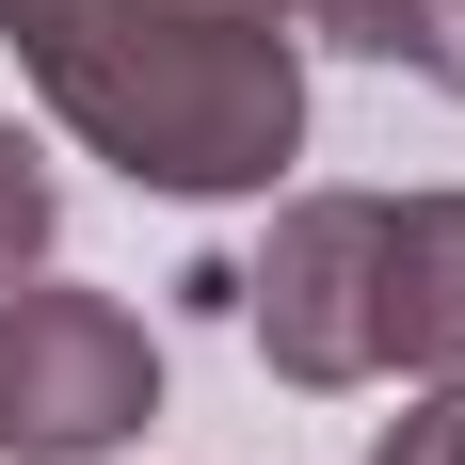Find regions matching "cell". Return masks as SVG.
Here are the masks:
<instances>
[{
	"label": "cell",
	"instance_id": "4",
	"mask_svg": "<svg viewBox=\"0 0 465 465\" xmlns=\"http://www.w3.org/2000/svg\"><path fill=\"white\" fill-rule=\"evenodd\" d=\"M289 16H322L337 48H385V64H418V16H433V0H289Z\"/></svg>",
	"mask_w": 465,
	"mask_h": 465
},
{
	"label": "cell",
	"instance_id": "7",
	"mask_svg": "<svg viewBox=\"0 0 465 465\" xmlns=\"http://www.w3.org/2000/svg\"><path fill=\"white\" fill-rule=\"evenodd\" d=\"M418 64H433V81L465 96V0H433V16H418Z\"/></svg>",
	"mask_w": 465,
	"mask_h": 465
},
{
	"label": "cell",
	"instance_id": "6",
	"mask_svg": "<svg viewBox=\"0 0 465 465\" xmlns=\"http://www.w3.org/2000/svg\"><path fill=\"white\" fill-rule=\"evenodd\" d=\"M370 465H465V385H433V401H418L401 433H385Z\"/></svg>",
	"mask_w": 465,
	"mask_h": 465
},
{
	"label": "cell",
	"instance_id": "5",
	"mask_svg": "<svg viewBox=\"0 0 465 465\" xmlns=\"http://www.w3.org/2000/svg\"><path fill=\"white\" fill-rule=\"evenodd\" d=\"M16 257H48V177H33V144L0 129V273Z\"/></svg>",
	"mask_w": 465,
	"mask_h": 465
},
{
	"label": "cell",
	"instance_id": "3",
	"mask_svg": "<svg viewBox=\"0 0 465 465\" xmlns=\"http://www.w3.org/2000/svg\"><path fill=\"white\" fill-rule=\"evenodd\" d=\"M161 401V353L113 289H0V450L16 465H81Z\"/></svg>",
	"mask_w": 465,
	"mask_h": 465
},
{
	"label": "cell",
	"instance_id": "1",
	"mask_svg": "<svg viewBox=\"0 0 465 465\" xmlns=\"http://www.w3.org/2000/svg\"><path fill=\"white\" fill-rule=\"evenodd\" d=\"M48 113L144 193H257L305 129L289 0H0Z\"/></svg>",
	"mask_w": 465,
	"mask_h": 465
},
{
	"label": "cell",
	"instance_id": "2",
	"mask_svg": "<svg viewBox=\"0 0 465 465\" xmlns=\"http://www.w3.org/2000/svg\"><path fill=\"white\" fill-rule=\"evenodd\" d=\"M257 337L289 385L465 370V193H322L257 257Z\"/></svg>",
	"mask_w": 465,
	"mask_h": 465
}]
</instances>
